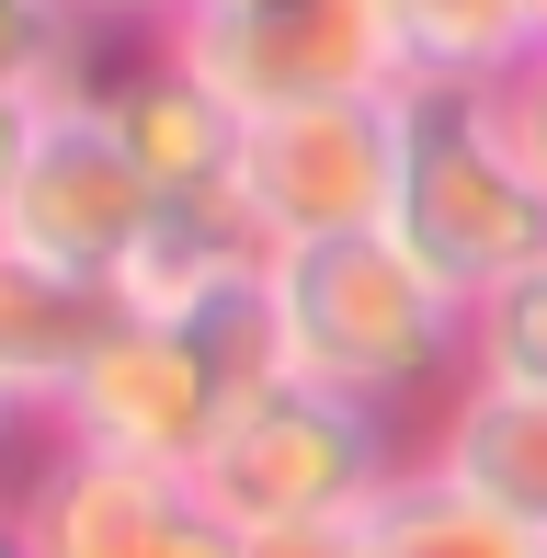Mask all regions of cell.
Here are the masks:
<instances>
[{"mask_svg": "<svg viewBox=\"0 0 547 558\" xmlns=\"http://www.w3.org/2000/svg\"><path fill=\"white\" fill-rule=\"evenodd\" d=\"M92 23L69 12V0H0V92H23V104H46V92L92 81L81 69Z\"/></svg>", "mask_w": 547, "mask_h": 558, "instance_id": "obj_16", "label": "cell"}, {"mask_svg": "<svg viewBox=\"0 0 547 558\" xmlns=\"http://www.w3.org/2000/svg\"><path fill=\"white\" fill-rule=\"evenodd\" d=\"M513 23H525V46H547V0H513Z\"/></svg>", "mask_w": 547, "mask_h": 558, "instance_id": "obj_21", "label": "cell"}, {"mask_svg": "<svg viewBox=\"0 0 547 558\" xmlns=\"http://www.w3.org/2000/svg\"><path fill=\"white\" fill-rule=\"evenodd\" d=\"M104 104H114V137L137 148V171H148L160 206H183V194H229V171H240V114L217 104L171 46H148L126 81H104Z\"/></svg>", "mask_w": 547, "mask_h": 558, "instance_id": "obj_11", "label": "cell"}, {"mask_svg": "<svg viewBox=\"0 0 547 558\" xmlns=\"http://www.w3.org/2000/svg\"><path fill=\"white\" fill-rule=\"evenodd\" d=\"M252 558H365V536H354V513L342 524H263Z\"/></svg>", "mask_w": 547, "mask_h": 558, "instance_id": "obj_19", "label": "cell"}, {"mask_svg": "<svg viewBox=\"0 0 547 558\" xmlns=\"http://www.w3.org/2000/svg\"><path fill=\"white\" fill-rule=\"evenodd\" d=\"M0 558H23V524H12V490H0Z\"/></svg>", "mask_w": 547, "mask_h": 558, "instance_id": "obj_22", "label": "cell"}, {"mask_svg": "<svg viewBox=\"0 0 547 558\" xmlns=\"http://www.w3.org/2000/svg\"><path fill=\"white\" fill-rule=\"evenodd\" d=\"M229 365L206 353V331H183V319H137L114 308L104 342L81 353V376H69V399L46 411V434L58 445H92V456H137V468H183L206 456V434L229 422Z\"/></svg>", "mask_w": 547, "mask_h": 558, "instance_id": "obj_7", "label": "cell"}, {"mask_svg": "<svg viewBox=\"0 0 547 558\" xmlns=\"http://www.w3.org/2000/svg\"><path fill=\"white\" fill-rule=\"evenodd\" d=\"M467 376H502V388H547V251L525 274L467 308Z\"/></svg>", "mask_w": 547, "mask_h": 558, "instance_id": "obj_15", "label": "cell"}, {"mask_svg": "<svg viewBox=\"0 0 547 558\" xmlns=\"http://www.w3.org/2000/svg\"><path fill=\"white\" fill-rule=\"evenodd\" d=\"M400 114H411V92H342V104L240 114V171H229L240 217H252L274 251L342 240V228H388V194H400Z\"/></svg>", "mask_w": 547, "mask_h": 558, "instance_id": "obj_5", "label": "cell"}, {"mask_svg": "<svg viewBox=\"0 0 547 558\" xmlns=\"http://www.w3.org/2000/svg\"><path fill=\"white\" fill-rule=\"evenodd\" d=\"M400 478V445H388V411L365 399H331L308 376H263V388L229 399V422L194 456V490L263 536V524H342Z\"/></svg>", "mask_w": 547, "mask_h": 558, "instance_id": "obj_3", "label": "cell"}, {"mask_svg": "<svg viewBox=\"0 0 547 558\" xmlns=\"http://www.w3.org/2000/svg\"><path fill=\"white\" fill-rule=\"evenodd\" d=\"M536 558H547V547H536Z\"/></svg>", "mask_w": 547, "mask_h": 558, "instance_id": "obj_25", "label": "cell"}, {"mask_svg": "<svg viewBox=\"0 0 547 558\" xmlns=\"http://www.w3.org/2000/svg\"><path fill=\"white\" fill-rule=\"evenodd\" d=\"M12 524L23 558H252V536L183 468H137L92 445H46V468L12 490Z\"/></svg>", "mask_w": 547, "mask_h": 558, "instance_id": "obj_8", "label": "cell"}, {"mask_svg": "<svg viewBox=\"0 0 547 558\" xmlns=\"http://www.w3.org/2000/svg\"><path fill=\"white\" fill-rule=\"evenodd\" d=\"M194 12H240V0H194Z\"/></svg>", "mask_w": 547, "mask_h": 558, "instance_id": "obj_23", "label": "cell"}, {"mask_svg": "<svg viewBox=\"0 0 547 558\" xmlns=\"http://www.w3.org/2000/svg\"><path fill=\"white\" fill-rule=\"evenodd\" d=\"M354 536L365 558H536L525 524H502L479 490H457L434 456H400V478L354 513Z\"/></svg>", "mask_w": 547, "mask_h": 558, "instance_id": "obj_13", "label": "cell"}, {"mask_svg": "<svg viewBox=\"0 0 547 558\" xmlns=\"http://www.w3.org/2000/svg\"><path fill=\"white\" fill-rule=\"evenodd\" d=\"M0 445H12V411H0Z\"/></svg>", "mask_w": 547, "mask_h": 558, "instance_id": "obj_24", "label": "cell"}, {"mask_svg": "<svg viewBox=\"0 0 547 558\" xmlns=\"http://www.w3.org/2000/svg\"><path fill=\"white\" fill-rule=\"evenodd\" d=\"M434 456L457 490H479L502 524L547 547V388H502V376H457L434 399Z\"/></svg>", "mask_w": 547, "mask_h": 558, "instance_id": "obj_9", "label": "cell"}, {"mask_svg": "<svg viewBox=\"0 0 547 558\" xmlns=\"http://www.w3.org/2000/svg\"><path fill=\"white\" fill-rule=\"evenodd\" d=\"M490 114H502V137H513V160L547 183V46H525V58L490 81Z\"/></svg>", "mask_w": 547, "mask_h": 558, "instance_id": "obj_17", "label": "cell"}, {"mask_svg": "<svg viewBox=\"0 0 547 558\" xmlns=\"http://www.w3.org/2000/svg\"><path fill=\"white\" fill-rule=\"evenodd\" d=\"M104 319H114L104 286L35 263L23 240H0V411H12V422H46L69 399V376H81V353L104 342Z\"/></svg>", "mask_w": 547, "mask_h": 558, "instance_id": "obj_12", "label": "cell"}, {"mask_svg": "<svg viewBox=\"0 0 547 558\" xmlns=\"http://www.w3.org/2000/svg\"><path fill=\"white\" fill-rule=\"evenodd\" d=\"M388 23H400L411 92H490L513 58H525L513 0H388Z\"/></svg>", "mask_w": 547, "mask_h": 558, "instance_id": "obj_14", "label": "cell"}, {"mask_svg": "<svg viewBox=\"0 0 547 558\" xmlns=\"http://www.w3.org/2000/svg\"><path fill=\"white\" fill-rule=\"evenodd\" d=\"M274 342L285 376L400 422L467 376V296L434 286L388 228H342V240L274 251Z\"/></svg>", "mask_w": 547, "mask_h": 558, "instance_id": "obj_1", "label": "cell"}, {"mask_svg": "<svg viewBox=\"0 0 547 558\" xmlns=\"http://www.w3.org/2000/svg\"><path fill=\"white\" fill-rule=\"evenodd\" d=\"M69 12H81V23H92V35H137V46H160V35H171V23H183V12H194V0H69Z\"/></svg>", "mask_w": 547, "mask_h": 558, "instance_id": "obj_18", "label": "cell"}, {"mask_svg": "<svg viewBox=\"0 0 547 558\" xmlns=\"http://www.w3.org/2000/svg\"><path fill=\"white\" fill-rule=\"evenodd\" d=\"M35 114H46V104L0 92V206H12V183H23V148H35Z\"/></svg>", "mask_w": 547, "mask_h": 558, "instance_id": "obj_20", "label": "cell"}, {"mask_svg": "<svg viewBox=\"0 0 547 558\" xmlns=\"http://www.w3.org/2000/svg\"><path fill=\"white\" fill-rule=\"evenodd\" d=\"M388 240H400L434 286H457L467 308H479L502 274H525L536 251H547V183L513 160L490 92H411Z\"/></svg>", "mask_w": 547, "mask_h": 558, "instance_id": "obj_2", "label": "cell"}, {"mask_svg": "<svg viewBox=\"0 0 547 558\" xmlns=\"http://www.w3.org/2000/svg\"><path fill=\"white\" fill-rule=\"evenodd\" d=\"M263 274H274V240L240 217V194H183V206H160L148 240L126 251L114 308H137V319H206L217 296L263 286Z\"/></svg>", "mask_w": 547, "mask_h": 558, "instance_id": "obj_10", "label": "cell"}, {"mask_svg": "<svg viewBox=\"0 0 547 558\" xmlns=\"http://www.w3.org/2000/svg\"><path fill=\"white\" fill-rule=\"evenodd\" d=\"M148 217H160V194H148L137 148L114 137L104 81L46 92L35 148H23V183H12V206H0V240H23L35 263H58V274H81V286L114 296V274H126V251L148 240Z\"/></svg>", "mask_w": 547, "mask_h": 558, "instance_id": "obj_6", "label": "cell"}, {"mask_svg": "<svg viewBox=\"0 0 547 558\" xmlns=\"http://www.w3.org/2000/svg\"><path fill=\"white\" fill-rule=\"evenodd\" d=\"M160 46L229 114L342 104V92H411V58H400L388 0H240V12H183Z\"/></svg>", "mask_w": 547, "mask_h": 558, "instance_id": "obj_4", "label": "cell"}]
</instances>
